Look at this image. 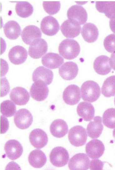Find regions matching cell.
Here are the masks:
<instances>
[{"label": "cell", "instance_id": "13", "mask_svg": "<svg viewBox=\"0 0 115 170\" xmlns=\"http://www.w3.org/2000/svg\"><path fill=\"white\" fill-rule=\"evenodd\" d=\"M67 16L69 19L76 21L79 24H84L88 19V14L84 8L80 5H74L68 10Z\"/></svg>", "mask_w": 115, "mask_h": 170}, {"label": "cell", "instance_id": "21", "mask_svg": "<svg viewBox=\"0 0 115 170\" xmlns=\"http://www.w3.org/2000/svg\"><path fill=\"white\" fill-rule=\"evenodd\" d=\"M64 59L58 54L48 53L42 58L43 65L50 69L58 68L64 62Z\"/></svg>", "mask_w": 115, "mask_h": 170}, {"label": "cell", "instance_id": "16", "mask_svg": "<svg viewBox=\"0 0 115 170\" xmlns=\"http://www.w3.org/2000/svg\"><path fill=\"white\" fill-rule=\"evenodd\" d=\"M10 97L15 104L22 105L26 104L28 102L30 95L24 88L17 87L12 90L10 94Z\"/></svg>", "mask_w": 115, "mask_h": 170}, {"label": "cell", "instance_id": "28", "mask_svg": "<svg viewBox=\"0 0 115 170\" xmlns=\"http://www.w3.org/2000/svg\"><path fill=\"white\" fill-rule=\"evenodd\" d=\"M96 7L98 11L104 13L108 18H115V1H97Z\"/></svg>", "mask_w": 115, "mask_h": 170}, {"label": "cell", "instance_id": "3", "mask_svg": "<svg viewBox=\"0 0 115 170\" xmlns=\"http://www.w3.org/2000/svg\"><path fill=\"white\" fill-rule=\"evenodd\" d=\"M68 138L70 143L74 146H82L86 143L87 140L86 130L81 126H74L69 130Z\"/></svg>", "mask_w": 115, "mask_h": 170}, {"label": "cell", "instance_id": "34", "mask_svg": "<svg viewBox=\"0 0 115 170\" xmlns=\"http://www.w3.org/2000/svg\"><path fill=\"white\" fill-rule=\"evenodd\" d=\"M44 10L49 15H54L59 11L61 4L59 1H44L42 3Z\"/></svg>", "mask_w": 115, "mask_h": 170}, {"label": "cell", "instance_id": "6", "mask_svg": "<svg viewBox=\"0 0 115 170\" xmlns=\"http://www.w3.org/2000/svg\"><path fill=\"white\" fill-rule=\"evenodd\" d=\"M14 121L16 126L24 130L29 128L33 121V117L28 109H22L18 110L14 116Z\"/></svg>", "mask_w": 115, "mask_h": 170}, {"label": "cell", "instance_id": "19", "mask_svg": "<svg viewBox=\"0 0 115 170\" xmlns=\"http://www.w3.org/2000/svg\"><path fill=\"white\" fill-rule=\"evenodd\" d=\"M42 35L41 32L38 27L30 25L27 26L23 29L21 37L25 44L30 45L36 40L40 38Z\"/></svg>", "mask_w": 115, "mask_h": 170}, {"label": "cell", "instance_id": "30", "mask_svg": "<svg viewBox=\"0 0 115 170\" xmlns=\"http://www.w3.org/2000/svg\"><path fill=\"white\" fill-rule=\"evenodd\" d=\"M15 10L18 16L22 18H26L32 14L33 8L32 5L29 2L20 1L17 3Z\"/></svg>", "mask_w": 115, "mask_h": 170}, {"label": "cell", "instance_id": "1", "mask_svg": "<svg viewBox=\"0 0 115 170\" xmlns=\"http://www.w3.org/2000/svg\"><path fill=\"white\" fill-rule=\"evenodd\" d=\"M59 54L68 60L75 58L79 55L80 47L79 43L73 39H66L62 40L58 47Z\"/></svg>", "mask_w": 115, "mask_h": 170}, {"label": "cell", "instance_id": "38", "mask_svg": "<svg viewBox=\"0 0 115 170\" xmlns=\"http://www.w3.org/2000/svg\"><path fill=\"white\" fill-rule=\"evenodd\" d=\"M109 64L111 68L115 71V51L111 56L109 59Z\"/></svg>", "mask_w": 115, "mask_h": 170}, {"label": "cell", "instance_id": "10", "mask_svg": "<svg viewBox=\"0 0 115 170\" xmlns=\"http://www.w3.org/2000/svg\"><path fill=\"white\" fill-rule=\"evenodd\" d=\"M62 98L64 102L68 104L74 105L76 104L81 99L79 88L74 84L68 86L63 92Z\"/></svg>", "mask_w": 115, "mask_h": 170}, {"label": "cell", "instance_id": "9", "mask_svg": "<svg viewBox=\"0 0 115 170\" xmlns=\"http://www.w3.org/2000/svg\"><path fill=\"white\" fill-rule=\"evenodd\" d=\"M48 49L46 41L43 39H38L31 44L28 50V54L33 59H39L47 52Z\"/></svg>", "mask_w": 115, "mask_h": 170}, {"label": "cell", "instance_id": "23", "mask_svg": "<svg viewBox=\"0 0 115 170\" xmlns=\"http://www.w3.org/2000/svg\"><path fill=\"white\" fill-rule=\"evenodd\" d=\"M81 34L85 41L89 43H92L94 42L97 40L99 31L94 24L88 23L82 26Z\"/></svg>", "mask_w": 115, "mask_h": 170}, {"label": "cell", "instance_id": "20", "mask_svg": "<svg viewBox=\"0 0 115 170\" xmlns=\"http://www.w3.org/2000/svg\"><path fill=\"white\" fill-rule=\"evenodd\" d=\"M103 129L102 117L96 116L88 125L87 130L88 136L92 139H94L100 136Z\"/></svg>", "mask_w": 115, "mask_h": 170}, {"label": "cell", "instance_id": "33", "mask_svg": "<svg viewBox=\"0 0 115 170\" xmlns=\"http://www.w3.org/2000/svg\"><path fill=\"white\" fill-rule=\"evenodd\" d=\"M16 109L15 104L9 100L4 101L1 104V112L3 115L7 117L13 116L15 113Z\"/></svg>", "mask_w": 115, "mask_h": 170}, {"label": "cell", "instance_id": "14", "mask_svg": "<svg viewBox=\"0 0 115 170\" xmlns=\"http://www.w3.org/2000/svg\"><path fill=\"white\" fill-rule=\"evenodd\" d=\"M29 140L32 145L37 149L44 147L48 141L47 134L40 129H36L32 130L30 134Z\"/></svg>", "mask_w": 115, "mask_h": 170}, {"label": "cell", "instance_id": "24", "mask_svg": "<svg viewBox=\"0 0 115 170\" xmlns=\"http://www.w3.org/2000/svg\"><path fill=\"white\" fill-rule=\"evenodd\" d=\"M53 74L52 72L43 66H40L34 71L32 75L33 81L41 80L48 85L50 84L52 81Z\"/></svg>", "mask_w": 115, "mask_h": 170}, {"label": "cell", "instance_id": "5", "mask_svg": "<svg viewBox=\"0 0 115 170\" xmlns=\"http://www.w3.org/2000/svg\"><path fill=\"white\" fill-rule=\"evenodd\" d=\"M49 89L46 83L41 80H37L31 86L30 93L31 97L38 101L45 100L49 94Z\"/></svg>", "mask_w": 115, "mask_h": 170}, {"label": "cell", "instance_id": "29", "mask_svg": "<svg viewBox=\"0 0 115 170\" xmlns=\"http://www.w3.org/2000/svg\"><path fill=\"white\" fill-rule=\"evenodd\" d=\"M4 33L6 37L10 40H15L20 35L21 29L19 24L13 20L7 22L3 27Z\"/></svg>", "mask_w": 115, "mask_h": 170}, {"label": "cell", "instance_id": "2", "mask_svg": "<svg viewBox=\"0 0 115 170\" xmlns=\"http://www.w3.org/2000/svg\"><path fill=\"white\" fill-rule=\"evenodd\" d=\"M81 96L84 101L93 102L99 98L100 94V88L96 82L91 80L84 82L81 88Z\"/></svg>", "mask_w": 115, "mask_h": 170}, {"label": "cell", "instance_id": "37", "mask_svg": "<svg viewBox=\"0 0 115 170\" xmlns=\"http://www.w3.org/2000/svg\"><path fill=\"white\" fill-rule=\"evenodd\" d=\"M9 127V123L8 120L4 117L1 116V134L6 132Z\"/></svg>", "mask_w": 115, "mask_h": 170}, {"label": "cell", "instance_id": "8", "mask_svg": "<svg viewBox=\"0 0 115 170\" xmlns=\"http://www.w3.org/2000/svg\"><path fill=\"white\" fill-rule=\"evenodd\" d=\"M90 159L83 153H78L70 159L68 166L70 170H86L89 168Z\"/></svg>", "mask_w": 115, "mask_h": 170}, {"label": "cell", "instance_id": "25", "mask_svg": "<svg viewBox=\"0 0 115 170\" xmlns=\"http://www.w3.org/2000/svg\"><path fill=\"white\" fill-rule=\"evenodd\" d=\"M50 129L52 135L60 138L64 137L67 133L68 126L65 121L58 119L54 120L52 123Z\"/></svg>", "mask_w": 115, "mask_h": 170}, {"label": "cell", "instance_id": "40", "mask_svg": "<svg viewBox=\"0 0 115 170\" xmlns=\"http://www.w3.org/2000/svg\"><path fill=\"white\" fill-rule=\"evenodd\" d=\"M113 135L115 139V129L113 131Z\"/></svg>", "mask_w": 115, "mask_h": 170}, {"label": "cell", "instance_id": "7", "mask_svg": "<svg viewBox=\"0 0 115 170\" xmlns=\"http://www.w3.org/2000/svg\"><path fill=\"white\" fill-rule=\"evenodd\" d=\"M60 29L65 37L74 38L80 34L81 26L77 21L72 19L66 20L62 24Z\"/></svg>", "mask_w": 115, "mask_h": 170}, {"label": "cell", "instance_id": "36", "mask_svg": "<svg viewBox=\"0 0 115 170\" xmlns=\"http://www.w3.org/2000/svg\"><path fill=\"white\" fill-rule=\"evenodd\" d=\"M103 165L104 163L100 160H92L90 162L89 168L92 170H102Z\"/></svg>", "mask_w": 115, "mask_h": 170}, {"label": "cell", "instance_id": "15", "mask_svg": "<svg viewBox=\"0 0 115 170\" xmlns=\"http://www.w3.org/2000/svg\"><path fill=\"white\" fill-rule=\"evenodd\" d=\"M4 148L7 157L12 160L19 158L23 151L22 145L15 140H10L7 141L5 144Z\"/></svg>", "mask_w": 115, "mask_h": 170}, {"label": "cell", "instance_id": "22", "mask_svg": "<svg viewBox=\"0 0 115 170\" xmlns=\"http://www.w3.org/2000/svg\"><path fill=\"white\" fill-rule=\"evenodd\" d=\"M93 68L98 74L104 75L108 74L111 70L109 58L104 55L98 57L94 62Z\"/></svg>", "mask_w": 115, "mask_h": 170}, {"label": "cell", "instance_id": "31", "mask_svg": "<svg viewBox=\"0 0 115 170\" xmlns=\"http://www.w3.org/2000/svg\"><path fill=\"white\" fill-rule=\"evenodd\" d=\"M101 89L102 94L105 97H110L115 95V75L106 79Z\"/></svg>", "mask_w": 115, "mask_h": 170}, {"label": "cell", "instance_id": "4", "mask_svg": "<svg viewBox=\"0 0 115 170\" xmlns=\"http://www.w3.org/2000/svg\"><path fill=\"white\" fill-rule=\"evenodd\" d=\"M49 158L50 162L53 165L61 167L67 164L69 156L65 148L61 146H57L51 151Z\"/></svg>", "mask_w": 115, "mask_h": 170}, {"label": "cell", "instance_id": "18", "mask_svg": "<svg viewBox=\"0 0 115 170\" xmlns=\"http://www.w3.org/2000/svg\"><path fill=\"white\" fill-rule=\"evenodd\" d=\"M78 72L77 65L71 61L64 63L59 69V73L61 77L67 80L74 79L77 76Z\"/></svg>", "mask_w": 115, "mask_h": 170}, {"label": "cell", "instance_id": "32", "mask_svg": "<svg viewBox=\"0 0 115 170\" xmlns=\"http://www.w3.org/2000/svg\"><path fill=\"white\" fill-rule=\"evenodd\" d=\"M103 123L107 127L115 128V109H108L104 112L102 115Z\"/></svg>", "mask_w": 115, "mask_h": 170}, {"label": "cell", "instance_id": "17", "mask_svg": "<svg viewBox=\"0 0 115 170\" xmlns=\"http://www.w3.org/2000/svg\"><path fill=\"white\" fill-rule=\"evenodd\" d=\"M8 56L12 63L15 65H19L23 63L26 60L28 52L23 47L16 45L10 50Z\"/></svg>", "mask_w": 115, "mask_h": 170}, {"label": "cell", "instance_id": "26", "mask_svg": "<svg viewBox=\"0 0 115 170\" xmlns=\"http://www.w3.org/2000/svg\"><path fill=\"white\" fill-rule=\"evenodd\" d=\"M28 160L30 164L33 167L40 168L44 165L47 159L45 154L42 151L35 149L30 153Z\"/></svg>", "mask_w": 115, "mask_h": 170}, {"label": "cell", "instance_id": "11", "mask_svg": "<svg viewBox=\"0 0 115 170\" xmlns=\"http://www.w3.org/2000/svg\"><path fill=\"white\" fill-rule=\"evenodd\" d=\"M60 26L57 20L52 16H48L42 20L41 29L45 35L52 36L55 35L59 29Z\"/></svg>", "mask_w": 115, "mask_h": 170}, {"label": "cell", "instance_id": "39", "mask_svg": "<svg viewBox=\"0 0 115 170\" xmlns=\"http://www.w3.org/2000/svg\"><path fill=\"white\" fill-rule=\"evenodd\" d=\"M109 26L112 31L115 34V18L110 19Z\"/></svg>", "mask_w": 115, "mask_h": 170}, {"label": "cell", "instance_id": "12", "mask_svg": "<svg viewBox=\"0 0 115 170\" xmlns=\"http://www.w3.org/2000/svg\"><path fill=\"white\" fill-rule=\"evenodd\" d=\"M105 146L102 141L98 139H94L88 142L86 145V151L91 159H98L103 154Z\"/></svg>", "mask_w": 115, "mask_h": 170}, {"label": "cell", "instance_id": "35", "mask_svg": "<svg viewBox=\"0 0 115 170\" xmlns=\"http://www.w3.org/2000/svg\"><path fill=\"white\" fill-rule=\"evenodd\" d=\"M105 49L110 53L115 51V34H112L107 36L103 42Z\"/></svg>", "mask_w": 115, "mask_h": 170}, {"label": "cell", "instance_id": "41", "mask_svg": "<svg viewBox=\"0 0 115 170\" xmlns=\"http://www.w3.org/2000/svg\"><path fill=\"white\" fill-rule=\"evenodd\" d=\"M114 104H115V98H114Z\"/></svg>", "mask_w": 115, "mask_h": 170}, {"label": "cell", "instance_id": "27", "mask_svg": "<svg viewBox=\"0 0 115 170\" xmlns=\"http://www.w3.org/2000/svg\"><path fill=\"white\" fill-rule=\"evenodd\" d=\"M77 111L78 115L86 121H89L92 119L95 114V109L93 105L85 102H81L78 104Z\"/></svg>", "mask_w": 115, "mask_h": 170}]
</instances>
